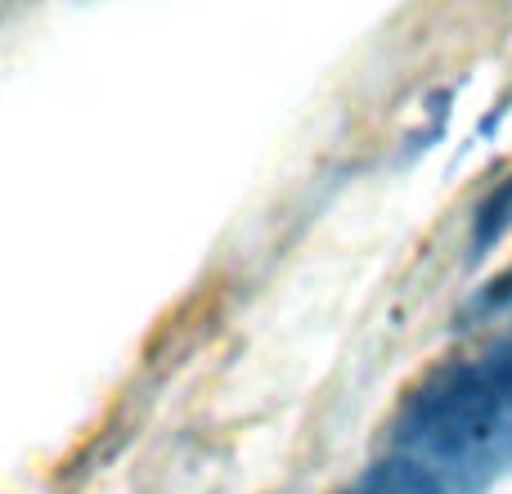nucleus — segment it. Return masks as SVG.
<instances>
[{"label":"nucleus","mask_w":512,"mask_h":494,"mask_svg":"<svg viewBox=\"0 0 512 494\" xmlns=\"http://www.w3.org/2000/svg\"><path fill=\"white\" fill-rule=\"evenodd\" d=\"M512 459V405L486 369L450 364L409 396L396 423V463L436 494L481 490Z\"/></svg>","instance_id":"f257e3e1"},{"label":"nucleus","mask_w":512,"mask_h":494,"mask_svg":"<svg viewBox=\"0 0 512 494\" xmlns=\"http://www.w3.org/2000/svg\"><path fill=\"white\" fill-rule=\"evenodd\" d=\"M508 221H512V176L495 189V194L486 198V203L477 207V225H472V247H477V252H486V247L508 230Z\"/></svg>","instance_id":"f03ea898"},{"label":"nucleus","mask_w":512,"mask_h":494,"mask_svg":"<svg viewBox=\"0 0 512 494\" xmlns=\"http://www.w3.org/2000/svg\"><path fill=\"white\" fill-rule=\"evenodd\" d=\"M355 494H436L432 486H427L423 477H414V472L405 468V463H382V468H373L369 477L355 486Z\"/></svg>","instance_id":"7ed1b4c3"},{"label":"nucleus","mask_w":512,"mask_h":494,"mask_svg":"<svg viewBox=\"0 0 512 494\" xmlns=\"http://www.w3.org/2000/svg\"><path fill=\"white\" fill-rule=\"evenodd\" d=\"M481 369H486V378L495 382L499 396H504L508 405H512V328L495 342V351H490L486 360H481Z\"/></svg>","instance_id":"20e7f679"}]
</instances>
